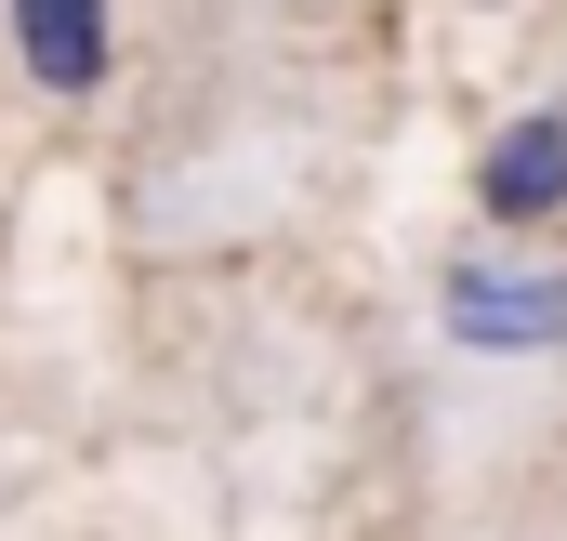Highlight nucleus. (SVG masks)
<instances>
[{"label": "nucleus", "mask_w": 567, "mask_h": 541, "mask_svg": "<svg viewBox=\"0 0 567 541\" xmlns=\"http://www.w3.org/2000/svg\"><path fill=\"white\" fill-rule=\"evenodd\" d=\"M13 40H27V67L53 93H80L106 67V0H13Z\"/></svg>", "instance_id": "2"}, {"label": "nucleus", "mask_w": 567, "mask_h": 541, "mask_svg": "<svg viewBox=\"0 0 567 541\" xmlns=\"http://www.w3.org/2000/svg\"><path fill=\"white\" fill-rule=\"evenodd\" d=\"M567 198V120H515L488 145V212H555Z\"/></svg>", "instance_id": "3"}, {"label": "nucleus", "mask_w": 567, "mask_h": 541, "mask_svg": "<svg viewBox=\"0 0 567 541\" xmlns=\"http://www.w3.org/2000/svg\"><path fill=\"white\" fill-rule=\"evenodd\" d=\"M449 330H462L475 357L567 344V277H555V265H502V252H475V265H449Z\"/></svg>", "instance_id": "1"}]
</instances>
